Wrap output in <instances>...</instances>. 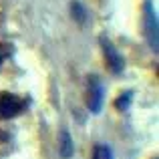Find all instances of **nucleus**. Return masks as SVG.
<instances>
[{"label":"nucleus","mask_w":159,"mask_h":159,"mask_svg":"<svg viewBox=\"0 0 159 159\" xmlns=\"http://www.w3.org/2000/svg\"><path fill=\"white\" fill-rule=\"evenodd\" d=\"M145 18H143V22H145V36H147V43H149V47L153 48V52H157V47H159V40H157V14H155V10H153V6H151V2H145Z\"/></svg>","instance_id":"nucleus-1"},{"label":"nucleus","mask_w":159,"mask_h":159,"mask_svg":"<svg viewBox=\"0 0 159 159\" xmlns=\"http://www.w3.org/2000/svg\"><path fill=\"white\" fill-rule=\"evenodd\" d=\"M101 47H103V54H105L107 58V65L109 69H111L113 75H121L123 73V58H121V54L117 52V48L113 47V43L107 39V36H101Z\"/></svg>","instance_id":"nucleus-2"},{"label":"nucleus","mask_w":159,"mask_h":159,"mask_svg":"<svg viewBox=\"0 0 159 159\" xmlns=\"http://www.w3.org/2000/svg\"><path fill=\"white\" fill-rule=\"evenodd\" d=\"M24 103L14 95H2L0 97V119H12L22 111Z\"/></svg>","instance_id":"nucleus-3"},{"label":"nucleus","mask_w":159,"mask_h":159,"mask_svg":"<svg viewBox=\"0 0 159 159\" xmlns=\"http://www.w3.org/2000/svg\"><path fill=\"white\" fill-rule=\"evenodd\" d=\"M103 95H105V89H103V85L99 83L97 77H91L89 79V99H87V103H89V109L93 113H99L103 107Z\"/></svg>","instance_id":"nucleus-4"},{"label":"nucleus","mask_w":159,"mask_h":159,"mask_svg":"<svg viewBox=\"0 0 159 159\" xmlns=\"http://www.w3.org/2000/svg\"><path fill=\"white\" fill-rule=\"evenodd\" d=\"M58 153H61L62 159H70L75 153V145H73V137L66 129L61 131V137H58Z\"/></svg>","instance_id":"nucleus-5"},{"label":"nucleus","mask_w":159,"mask_h":159,"mask_svg":"<svg viewBox=\"0 0 159 159\" xmlns=\"http://www.w3.org/2000/svg\"><path fill=\"white\" fill-rule=\"evenodd\" d=\"M70 14H73V18L77 20L79 24H85L87 18H89V12H87L85 4L79 2V0H73V2H70Z\"/></svg>","instance_id":"nucleus-6"},{"label":"nucleus","mask_w":159,"mask_h":159,"mask_svg":"<svg viewBox=\"0 0 159 159\" xmlns=\"http://www.w3.org/2000/svg\"><path fill=\"white\" fill-rule=\"evenodd\" d=\"M131 101H133V91H125V93L121 95L119 99H117L115 107H117V109H121V111H127L129 105H131Z\"/></svg>","instance_id":"nucleus-7"},{"label":"nucleus","mask_w":159,"mask_h":159,"mask_svg":"<svg viewBox=\"0 0 159 159\" xmlns=\"http://www.w3.org/2000/svg\"><path fill=\"white\" fill-rule=\"evenodd\" d=\"M93 159H115V157H113V151L107 145H97L93 151Z\"/></svg>","instance_id":"nucleus-8"},{"label":"nucleus","mask_w":159,"mask_h":159,"mask_svg":"<svg viewBox=\"0 0 159 159\" xmlns=\"http://www.w3.org/2000/svg\"><path fill=\"white\" fill-rule=\"evenodd\" d=\"M0 65H2V54H0Z\"/></svg>","instance_id":"nucleus-9"}]
</instances>
